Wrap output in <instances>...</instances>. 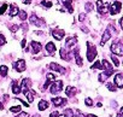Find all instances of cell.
Masks as SVG:
<instances>
[{"label": "cell", "instance_id": "6da1fadb", "mask_svg": "<svg viewBox=\"0 0 123 117\" xmlns=\"http://www.w3.org/2000/svg\"><path fill=\"white\" fill-rule=\"evenodd\" d=\"M97 48L95 46H93L91 42H87V59L89 62H93L94 58L97 57Z\"/></svg>", "mask_w": 123, "mask_h": 117}, {"label": "cell", "instance_id": "7a4b0ae2", "mask_svg": "<svg viewBox=\"0 0 123 117\" xmlns=\"http://www.w3.org/2000/svg\"><path fill=\"white\" fill-rule=\"evenodd\" d=\"M111 51L112 53L117 54V55H123V46H122V41L117 40L116 42H113L111 45Z\"/></svg>", "mask_w": 123, "mask_h": 117}, {"label": "cell", "instance_id": "3957f363", "mask_svg": "<svg viewBox=\"0 0 123 117\" xmlns=\"http://www.w3.org/2000/svg\"><path fill=\"white\" fill-rule=\"evenodd\" d=\"M62 88H63V81L62 80H57L53 82V85L51 86V93L52 94H57L59 92H62Z\"/></svg>", "mask_w": 123, "mask_h": 117}, {"label": "cell", "instance_id": "277c9868", "mask_svg": "<svg viewBox=\"0 0 123 117\" xmlns=\"http://www.w3.org/2000/svg\"><path fill=\"white\" fill-rule=\"evenodd\" d=\"M109 9H110V13H111L112 16H115V15H117V13L121 12L122 4H121V1H115L113 4L109 5Z\"/></svg>", "mask_w": 123, "mask_h": 117}, {"label": "cell", "instance_id": "5b68a950", "mask_svg": "<svg viewBox=\"0 0 123 117\" xmlns=\"http://www.w3.org/2000/svg\"><path fill=\"white\" fill-rule=\"evenodd\" d=\"M30 23H31V24H34L35 27H39V28H42V27H45V25H46L45 21H43V19H40V18H39V17H36L35 15L30 16Z\"/></svg>", "mask_w": 123, "mask_h": 117}, {"label": "cell", "instance_id": "8992f818", "mask_svg": "<svg viewBox=\"0 0 123 117\" xmlns=\"http://www.w3.org/2000/svg\"><path fill=\"white\" fill-rule=\"evenodd\" d=\"M25 68H27V65H25V62L23 59H19V61L13 63V69L18 73H23L25 70Z\"/></svg>", "mask_w": 123, "mask_h": 117}, {"label": "cell", "instance_id": "52a82bcc", "mask_svg": "<svg viewBox=\"0 0 123 117\" xmlns=\"http://www.w3.org/2000/svg\"><path fill=\"white\" fill-rule=\"evenodd\" d=\"M107 9H109V4H104L103 0H98L97 1V10H98L99 13L104 15L107 11Z\"/></svg>", "mask_w": 123, "mask_h": 117}, {"label": "cell", "instance_id": "ba28073f", "mask_svg": "<svg viewBox=\"0 0 123 117\" xmlns=\"http://www.w3.org/2000/svg\"><path fill=\"white\" fill-rule=\"evenodd\" d=\"M113 85L117 87V88H122L123 87V75L121 73L116 74L115 79H113Z\"/></svg>", "mask_w": 123, "mask_h": 117}, {"label": "cell", "instance_id": "9c48e42d", "mask_svg": "<svg viewBox=\"0 0 123 117\" xmlns=\"http://www.w3.org/2000/svg\"><path fill=\"white\" fill-rule=\"evenodd\" d=\"M30 79H23L22 81V86H21V92H23V94H25L29 89H30Z\"/></svg>", "mask_w": 123, "mask_h": 117}, {"label": "cell", "instance_id": "30bf717a", "mask_svg": "<svg viewBox=\"0 0 123 117\" xmlns=\"http://www.w3.org/2000/svg\"><path fill=\"white\" fill-rule=\"evenodd\" d=\"M64 35H65V31L62 30V29H54V30H52V36H53L55 40H58V41L63 39Z\"/></svg>", "mask_w": 123, "mask_h": 117}, {"label": "cell", "instance_id": "8fae6325", "mask_svg": "<svg viewBox=\"0 0 123 117\" xmlns=\"http://www.w3.org/2000/svg\"><path fill=\"white\" fill-rule=\"evenodd\" d=\"M52 103L54 106H63L67 104V99L64 98H60V97H55V98H52Z\"/></svg>", "mask_w": 123, "mask_h": 117}, {"label": "cell", "instance_id": "7c38bea8", "mask_svg": "<svg viewBox=\"0 0 123 117\" xmlns=\"http://www.w3.org/2000/svg\"><path fill=\"white\" fill-rule=\"evenodd\" d=\"M48 67H49V69H52L54 71H58L59 74H65V69L63 67H60L59 64H57V63H51Z\"/></svg>", "mask_w": 123, "mask_h": 117}, {"label": "cell", "instance_id": "4fadbf2b", "mask_svg": "<svg viewBox=\"0 0 123 117\" xmlns=\"http://www.w3.org/2000/svg\"><path fill=\"white\" fill-rule=\"evenodd\" d=\"M112 74H113V69H111V70H105L103 74H100V75H99V81H100V82L106 81V79H107L109 76H111Z\"/></svg>", "mask_w": 123, "mask_h": 117}, {"label": "cell", "instance_id": "5bb4252c", "mask_svg": "<svg viewBox=\"0 0 123 117\" xmlns=\"http://www.w3.org/2000/svg\"><path fill=\"white\" fill-rule=\"evenodd\" d=\"M111 35H112V34H111V31H110L109 29H106V30L104 31V35H103V37H101L100 45H103V46H104V45H105V42H106V41H107V40L111 37Z\"/></svg>", "mask_w": 123, "mask_h": 117}, {"label": "cell", "instance_id": "9a60e30c", "mask_svg": "<svg viewBox=\"0 0 123 117\" xmlns=\"http://www.w3.org/2000/svg\"><path fill=\"white\" fill-rule=\"evenodd\" d=\"M76 42H77V39L76 37H68L65 46H67V48H73V47H75Z\"/></svg>", "mask_w": 123, "mask_h": 117}, {"label": "cell", "instance_id": "2e32d148", "mask_svg": "<svg viewBox=\"0 0 123 117\" xmlns=\"http://www.w3.org/2000/svg\"><path fill=\"white\" fill-rule=\"evenodd\" d=\"M30 46L33 47V53H39V52L41 51V48H42L41 43H39V42H36V41H31Z\"/></svg>", "mask_w": 123, "mask_h": 117}, {"label": "cell", "instance_id": "e0dca14e", "mask_svg": "<svg viewBox=\"0 0 123 117\" xmlns=\"http://www.w3.org/2000/svg\"><path fill=\"white\" fill-rule=\"evenodd\" d=\"M25 97H27V99H28V101L29 103H33V100H34V97L36 95V92L35 91H33V89H29L25 94H24Z\"/></svg>", "mask_w": 123, "mask_h": 117}, {"label": "cell", "instance_id": "ac0fdd59", "mask_svg": "<svg viewBox=\"0 0 123 117\" xmlns=\"http://www.w3.org/2000/svg\"><path fill=\"white\" fill-rule=\"evenodd\" d=\"M11 87H12V92H13V94H16V95H17V94H19V93H21V86L18 85V82H17V81H13Z\"/></svg>", "mask_w": 123, "mask_h": 117}, {"label": "cell", "instance_id": "d6986e66", "mask_svg": "<svg viewBox=\"0 0 123 117\" xmlns=\"http://www.w3.org/2000/svg\"><path fill=\"white\" fill-rule=\"evenodd\" d=\"M46 51L49 53V54H53L55 52V45L53 42H48L46 43Z\"/></svg>", "mask_w": 123, "mask_h": 117}, {"label": "cell", "instance_id": "ffe728a7", "mask_svg": "<svg viewBox=\"0 0 123 117\" xmlns=\"http://www.w3.org/2000/svg\"><path fill=\"white\" fill-rule=\"evenodd\" d=\"M48 106H49V104H48V101H46V100H40V101H39V105H37V107H39L40 111H43V110L48 109Z\"/></svg>", "mask_w": 123, "mask_h": 117}, {"label": "cell", "instance_id": "44dd1931", "mask_svg": "<svg viewBox=\"0 0 123 117\" xmlns=\"http://www.w3.org/2000/svg\"><path fill=\"white\" fill-rule=\"evenodd\" d=\"M18 11H19V9H18L17 5H15V4L10 5V16H11V17L16 16V15L18 13Z\"/></svg>", "mask_w": 123, "mask_h": 117}, {"label": "cell", "instance_id": "7402d4cb", "mask_svg": "<svg viewBox=\"0 0 123 117\" xmlns=\"http://www.w3.org/2000/svg\"><path fill=\"white\" fill-rule=\"evenodd\" d=\"M75 93H76V88H75V87L69 86V87H67V88H65V94H67L68 97H74V95H75Z\"/></svg>", "mask_w": 123, "mask_h": 117}, {"label": "cell", "instance_id": "603a6c76", "mask_svg": "<svg viewBox=\"0 0 123 117\" xmlns=\"http://www.w3.org/2000/svg\"><path fill=\"white\" fill-rule=\"evenodd\" d=\"M63 6L67 7L70 13L74 11V9H73V6H71V0H63Z\"/></svg>", "mask_w": 123, "mask_h": 117}, {"label": "cell", "instance_id": "cb8c5ba5", "mask_svg": "<svg viewBox=\"0 0 123 117\" xmlns=\"http://www.w3.org/2000/svg\"><path fill=\"white\" fill-rule=\"evenodd\" d=\"M7 73H9V68L6 65H1V67H0V75H1L3 77L7 76Z\"/></svg>", "mask_w": 123, "mask_h": 117}, {"label": "cell", "instance_id": "d4e9b609", "mask_svg": "<svg viewBox=\"0 0 123 117\" xmlns=\"http://www.w3.org/2000/svg\"><path fill=\"white\" fill-rule=\"evenodd\" d=\"M100 63H101L103 69H106V70H111V69H112V65H111L106 59H103V62H100Z\"/></svg>", "mask_w": 123, "mask_h": 117}, {"label": "cell", "instance_id": "484cf974", "mask_svg": "<svg viewBox=\"0 0 123 117\" xmlns=\"http://www.w3.org/2000/svg\"><path fill=\"white\" fill-rule=\"evenodd\" d=\"M46 77H47V81H48V82H54V81H55V75H54L53 73H48V74L46 75Z\"/></svg>", "mask_w": 123, "mask_h": 117}, {"label": "cell", "instance_id": "4316f807", "mask_svg": "<svg viewBox=\"0 0 123 117\" xmlns=\"http://www.w3.org/2000/svg\"><path fill=\"white\" fill-rule=\"evenodd\" d=\"M111 59H112V62H113V65H115V67H119V61L117 59V57H116L115 54H111Z\"/></svg>", "mask_w": 123, "mask_h": 117}, {"label": "cell", "instance_id": "83f0119b", "mask_svg": "<svg viewBox=\"0 0 123 117\" xmlns=\"http://www.w3.org/2000/svg\"><path fill=\"white\" fill-rule=\"evenodd\" d=\"M18 16H19V18H21V21H25L27 19V12L25 11H18Z\"/></svg>", "mask_w": 123, "mask_h": 117}, {"label": "cell", "instance_id": "f1b7e54d", "mask_svg": "<svg viewBox=\"0 0 123 117\" xmlns=\"http://www.w3.org/2000/svg\"><path fill=\"white\" fill-rule=\"evenodd\" d=\"M71 117H85V115H83V113H82L80 110H76L75 112H73Z\"/></svg>", "mask_w": 123, "mask_h": 117}, {"label": "cell", "instance_id": "f546056e", "mask_svg": "<svg viewBox=\"0 0 123 117\" xmlns=\"http://www.w3.org/2000/svg\"><path fill=\"white\" fill-rule=\"evenodd\" d=\"M106 87H107V89H109V91H111V92H116V89H117V87H116L113 83H107V85H106Z\"/></svg>", "mask_w": 123, "mask_h": 117}, {"label": "cell", "instance_id": "4dcf8cb0", "mask_svg": "<svg viewBox=\"0 0 123 117\" xmlns=\"http://www.w3.org/2000/svg\"><path fill=\"white\" fill-rule=\"evenodd\" d=\"M92 69H100V70H103L101 63H100V62H95V63L92 65Z\"/></svg>", "mask_w": 123, "mask_h": 117}, {"label": "cell", "instance_id": "1f68e13d", "mask_svg": "<svg viewBox=\"0 0 123 117\" xmlns=\"http://www.w3.org/2000/svg\"><path fill=\"white\" fill-rule=\"evenodd\" d=\"M41 5H42L43 7H46V9H49V7H52V5H53V4H52L51 1H42V3H41Z\"/></svg>", "mask_w": 123, "mask_h": 117}, {"label": "cell", "instance_id": "d6a6232c", "mask_svg": "<svg viewBox=\"0 0 123 117\" xmlns=\"http://www.w3.org/2000/svg\"><path fill=\"white\" fill-rule=\"evenodd\" d=\"M10 111L11 112H15V113L21 112V106H12V107H10Z\"/></svg>", "mask_w": 123, "mask_h": 117}, {"label": "cell", "instance_id": "836d02e7", "mask_svg": "<svg viewBox=\"0 0 123 117\" xmlns=\"http://www.w3.org/2000/svg\"><path fill=\"white\" fill-rule=\"evenodd\" d=\"M85 9H86V11H87V12H89V11L93 9V4H91V3H87V4L85 5Z\"/></svg>", "mask_w": 123, "mask_h": 117}, {"label": "cell", "instance_id": "e575fe53", "mask_svg": "<svg viewBox=\"0 0 123 117\" xmlns=\"http://www.w3.org/2000/svg\"><path fill=\"white\" fill-rule=\"evenodd\" d=\"M6 43V39H5V36L3 35V34H0V46H3V45H5Z\"/></svg>", "mask_w": 123, "mask_h": 117}, {"label": "cell", "instance_id": "d590c367", "mask_svg": "<svg viewBox=\"0 0 123 117\" xmlns=\"http://www.w3.org/2000/svg\"><path fill=\"white\" fill-rule=\"evenodd\" d=\"M85 104H86L87 106H92V105H93V100H92L91 98H86V100H85Z\"/></svg>", "mask_w": 123, "mask_h": 117}, {"label": "cell", "instance_id": "8d00e7d4", "mask_svg": "<svg viewBox=\"0 0 123 117\" xmlns=\"http://www.w3.org/2000/svg\"><path fill=\"white\" fill-rule=\"evenodd\" d=\"M19 29V25H17V24H15V25H12V27H10V30L12 31V33H15V31H17Z\"/></svg>", "mask_w": 123, "mask_h": 117}, {"label": "cell", "instance_id": "74e56055", "mask_svg": "<svg viewBox=\"0 0 123 117\" xmlns=\"http://www.w3.org/2000/svg\"><path fill=\"white\" fill-rule=\"evenodd\" d=\"M6 9H7V5H6V4H4L1 7H0V15H3V13L6 11Z\"/></svg>", "mask_w": 123, "mask_h": 117}, {"label": "cell", "instance_id": "f35d334b", "mask_svg": "<svg viewBox=\"0 0 123 117\" xmlns=\"http://www.w3.org/2000/svg\"><path fill=\"white\" fill-rule=\"evenodd\" d=\"M16 117H29V115H28L27 112H22V111H21V112H19V113H18Z\"/></svg>", "mask_w": 123, "mask_h": 117}, {"label": "cell", "instance_id": "ab89813d", "mask_svg": "<svg viewBox=\"0 0 123 117\" xmlns=\"http://www.w3.org/2000/svg\"><path fill=\"white\" fill-rule=\"evenodd\" d=\"M59 116V112L58 111H53V112H51V115H49V117H58Z\"/></svg>", "mask_w": 123, "mask_h": 117}, {"label": "cell", "instance_id": "60d3db41", "mask_svg": "<svg viewBox=\"0 0 123 117\" xmlns=\"http://www.w3.org/2000/svg\"><path fill=\"white\" fill-rule=\"evenodd\" d=\"M25 43H27V40H25V39H23V40H22V43H21L22 48H25Z\"/></svg>", "mask_w": 123, "mask_h": 117}, {"label": "cell", "instance_id": "b9f144b4", "mask_svg": "<svg viewBox=\"0 0 123 117\" xmlns=\"http://www.w3.org/2000/svg\"><path fill=\"white\" fill-rule=\"evenodd\" d=\"M30 3H31V0H24V4L25 5H29Z\"/></svg>", "mask_w": 123, "mask_h": 117}, {"label": "cell", "instance_id": "7bdbcfd3", "mask_svg": "<svg viewBox=\"0 0 123 117\" xmlns=\"http://www.w3.org/2000/svg\"><path fill=\"white\" fill-rule=\"evenodd\" d=\"M122 112H123V110L121 109V110H119V112H118V115H117V117H122Z\"/></svg>", "mask_w": 123, "mask_h": 117}, {"label": "cell", "instance_id": "ee69618b", "mask_svg": "<svg viewBox=\"0 0 123 117\" xmlns=\"http://www.w3.org/2000/svg\"><path fill=\"white\" fill-rule=\"evenodd\" d=\"M83 18H85V15H80V21H83Z\"/></svg>", "mask_w": 123, "mask_h": 117}, {"label": "cell", "instance_id": "f6af8a7d", "mask_svg": "<svg viewBox=\"0 0 123 117\" xmlns=\"http://www.w3.org/2000/svg\"><path fill=\"white\" fill-rule=\"evenodd\" d=\"M87 117H97L95 115H87Z\"/></svg>", "mask_w": 123, "mask_h": 117}, {"label": "cell", "instance_id": "bcb514c9", "mask_svg": "<svg viewBox=\"0 0 123 117\" xmlns=\"http://www.w3.org/2000/svg\"><path fill=\"white\" fill-rule=\"evenodd\" d=\"M58 117H68V116H65V115H59Z\"/></svg>", "mask_w": 123, "mask_h": 117}, {"label": "cell", "instance_id": "7dc6e473", "mask_svg": "<svg viewBox=\"0 0 123 117\" xmlns=\"http://www.w3.org/2000/svg\"><path fill=\"white\" fill-rule=\"evenodd\" d=\"M33 117H40V116H39V115H34Z\"/></svg>", "mask_w": 123, "mask_h": 117}]
</instances>
